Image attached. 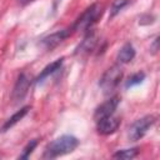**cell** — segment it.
Segmentation results:
<instances>
[{
	"label": "cell",
	"instance_id": "obj_1",
	"mask_svg": "<svg viewBox=\"0 0 160 160\" xmlns=\"http://www.w3.org/2000/svg\"><path fill=\"white\" fill-rule=\"evenodd\" d=\"M79 146L78 138L72 135H61L49 142L44 150V159H56L59 156L72 152Z\"/></svg>",
	"mask_w": 160,
	"mask_h": 160
},
{
	"label": "cell",
	"instance_id": "obj_2",
	"mask_svg": "<svg viewBox=\"0 0 160 160\" xmlns=\"http://www.w3.org/2000/svg\"><path fill=\"white\" fill-rule=\"evenodd\" d=\"M102 14V6L99 4H92L75 20L74 25L71 26L72 31H88L91 26L98 21V19Z\"/></svg>",
	"mask_w": 160,
	"mask_h": 160
},
{
	"label": "cell",
	"instance_id": "obj_3",
	"mask_svg": "<svg viewBox=\"0 0 160 160\" xmlns=\"http://www.w3.org/2000/svg\"><path fill=\"white\" fill-rule=\"evenodd\" d=\"M121 79H122V69L119 65H112L100 78L99 86L105 95H110L118 88Z\"/></svg>",
	"mask_w": 160,
	"mask_h": 160
},
{
	"label": "cell",
	"instance_id": "obj_4",
	"mask_svg": "<svg viewBox=\"0 0 160 160\" xmlns=\"http://www.w3.org/2000/svg\"><path fill=\"white\" fill-rule=\"evenodd\" d=\"M156 118L154 115H145L138 120H135L128 129V138L130 141H138L142 139L146 132L152 128L155 124Z\"/></svg>",
	"mask_w": 160,
	"mask_h": 160
},
{
	"label": "cell",
	"instance_id": "obj_5",
	"mask_svg": "<svg viewBox=\"0 0 160 160\" xmlns=\"http://www.w3.org/2000/svg\"><path fill=\"white\" fill-rule=\"evenodd\" d=\"M120 122H121V120L112 114V115H109V116L96 120V130L101 135H105V136L111 135L119 129Z\"/></svg>",
	"mask_w": 160,
	"mask_h": 160
},
{
	"label": "cell",
	"instance_id": "obj_6",
	"mask_svg": "<svg viewBox=\"0 0 160 160\" xmlns=\"http://www.w3.org/2000/svg\"><path fill=\"white\" fill-rule=\"evenodd\" d=\"M72 34V29H62V30H58L48 36H45L44 39H41V45L46 49V50H52L54 48H56L58 45H60L64 40H66L70 35Z\"/></svg>",
	"mask_w": 160,
	"mask_h": 160
},
{
	"label": "cell",
	"instance_id": "obj_7",
	"mask_svg": "<svg viewBox=\"0 0 160 160\" xmlns=\"http://www.w3.org/2000/svg\"><path fill=\"white\" fill-rule=\"evenodd\" d=\"M30 79L26 76V74H20L15 85H14V89H12V92H11V100L14 104L19 102V101H22L24 98L26 96L28 91H29V88H30Z\"/></svg>",
	"mask_w": 160,
	"mask_h": 160
},
{
	"label": "cell",
	"instance_id": "obj_8",
	"mask_svg": "<svg viewBox=\"0 0 160 160\" xmlns=\"http://www.w3.org/2000/svg\"><path fill=\"white\" fill-rule=\"evenodd\" d=\"M120 102V98L119 96H111L110 99H108L105 102H102L100 106L96 108L95 112H94V119L95 121L101 119V118H105V116H109V115H112L118 108Z\"/></svg>",
	"mask_w": 160,
	"mask_h": 160
},
{
	"label": "cell",
	"instance_id": "obj_9",
	"mask_svg": "<svg viewBox=\"0 0 160 160\" xmlns=\"http://www.w3.org/2000/svg\"><path fill=\"white\" fill-rule=\"evenodd\" d=\"M98 45V35L95 31H92L91 29L88 30V34L85 35V38L82 39V41L79 44V46L76 48L75 54L76 55H86L90 54Z\"/></svg>",
	"mask_w": 160,
	"mask_h": 160
},
{
	"label": "cell",
	"instance_id": "obj_10",
	"mask_svg": "<svg viewBox=\"0 0 160 160\" xmlns=\"http://www.w3.org/2000/svg\"><path fill=\"white\" fill-rule=\"evenodd\" d=\"M62 60H64V59L61 58V59H58V60L50 62L49 65H46V66L41 70V72L36 76L35 82H36V84H40V82H42L46 78H49L50 75H52L54 72H56L58 70H60V68H61V65H62Z\"/></svg>",
	"mask_w": 160,
	"mask_h": 160
},
{
	"label": "cell",
	"instance_id": "obj_11",
	"mask_svg": "<svg viewBox=\"0 0 160 160\" xmlns=\"http://www.w3.org/2000/svg\"><path fill=\"white\" fill-rule=\"evenodd\" d=\"M29 110H30V106H24V108H21L20 110H18L14 115H11V116L4 122V125L1 126V131L5 132V131H8L9 129H11L15 124H18L20 120H22V118L29 112Z\"/></svg>",
	"mask_w": 160,
	"mask_h": 160
},
{
	"label": "cell",
	"instance_id": "obj_12",
	"mask_svg": "<svg viewBox=\"0 0 160 160\" xmlns=\"http://www.w3.org/2000/svg\"><path fill=\"white\" fill-rule=\"evenodd\" d=\"M135 58V49L130 42L124 44L118 52V61L120 64H128Z\"/></svg>",
	"mask_w": 160,
	"mask_h": 160
},
{
	"label": "cell",
	"instance_id": "obj_13",
	"mask_svg": "<svg viewBox=\"0 0 160 160\" xmlns=\"http://www.w3.org/2000/svg\"><path fill=\"white\" fill-rule=\"evenodd\" d=\"M139 154V149L138 148H131V149H122V150H118L112 158L115 159H124V160H130L136 158Z\"/></svg>",
	"mask_w": 160,
	"mask_h": 160
},
{
	"label": "cell",
	"instance_id": "obj_14",
	"mask_svg": "<svg viewBox=\"0 0 160 160\" xmlns=\"http://www.w3.org/2000/svg\"><path fill=\"white\" fill-rule=\"evenodd\" d=\"M129 1L130 0H114L111 4V8H110V19L115 18L129 4Z\"/></svg>",
	"mask_w": 160,
	"mask_h": 160
},
{
	"label": "cell",
	"instance_id": "obj_15",
	"mask_svg": "<svg viewBox=\"0 0 160 160\" xmlns=\"http://www.w3.org/2000/svg\"><path fill=\"white\" fill-rule=\"evenodd\" d=\"M144 79H145V72L139 71V72L131 75V76L128 79V81L125 82V88H131V86L139 85V84H141V82L144 81Z\"/></svg>",
	"mask_w": 160,
	"mask_h": 160
},
{
	"label": "cell",
	"instance_id": "obj_16",
	"mask_svg": "<svg viewBox=\"0 0 160 160\" xmlns=\"http://www.w3.org/2000/svg\"><path fill=\"white\" fill-rule=\"evenodd\" d=\"M36 145H38V140H30L29 142H28V145L22 149V152L19 155V159H28L30 155H31V152L34 151V149L36 148Z\"/></svg>",
	"mask_w": 160,
	"mask_h": 160
},
{
	"label": "cell",
	"instance_id": "obj_17",
	"mask_svg": "<svg viewBox=\"0 0 160 160\" xmlns=\"http://www.w3.org/2000/svg\"><path fill=\"white\" fill-rule=\"evenodd\" d=\"M158 42H159V40H158V39H155V41H154L152 46H150V50L152 51V54H155V52H156V50H158Z\"/></svg>",
	"mask_w": 160,
	"mask_h": 160
},
{
	"label": "cell",
	"instance_id": "obj_18",
	"mask_svg": "<svg viewBox=\"0 0 160 160\" xmlns=\"http://www.w3.org/2000/svg\"><path fill=\"white\" fill-rule=\"evenodd\" d=\"M19 1V4L20 5H22V6H25V5H29V4H31V2H34L35 0H18Z\"/></svg>",
	"mask_w": 160,
	"mask_h": 160
}]
</instances>
